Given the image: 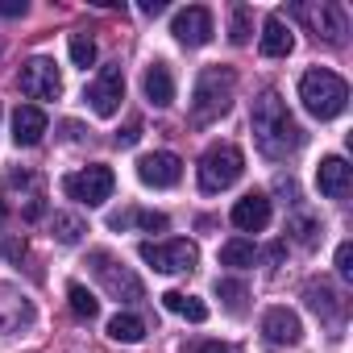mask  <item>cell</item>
<instances>
[{"instance_id": "1", "label": "cell", "mask_w": 353, "mask_h": 353, "mask_svg": "<svg viewBox=\"0 0 353 353\" xmlns=\"http://www.w3.org/2000/svg\"><path fill=\"white\" fill-rule=\"evenodd\" d=\"M250 129H254V141L266 158H287L303 145V129L299 121L291 117L287 100L279 92H262L250 108Z\"/></svg>"}, {"instance_id": "2", "label": "cell", "mask_w": 353, "mask_h": 353, "mask_svg": "<svg viewBox=\"0 0 353 353\" xmlns=\"http://www.w3.org/2000/svg\"><path fill=\"white\" fill-rule=\"evenodd\" d=\"M299 100H303V108H307L316 121H332V117H341L345 104H349V83H345L341 75L324 71V67H312V71L299 79Z\"/></svg>"}, {"instance_id": "3", "label": "cell", "mask_w": 353, "mask_h": 353, "mask_svg": "<svg viewBox=\"0 0 353 353\" xmlns=\"http://www.w3.org/2000/svg\"><path fill=\"white\" fill-rule=\"evenodd\" d=\"M233 88H237V75L229 67H204L196 79V92H192V121L208 125V121L225 117L233 104Z\"/></svg>"}, {"instance_id": "4", "label": "cell", "mask_w": 353, "mask_h": 353, "mask_svg": "<svg viewBox=\"0 0 353 353\" xmlns=\"http://www.w3.org/2000/svg\"><path fill=\"white\" fill-rule=\"evenodd\" d=\"M196 170H200V192L216 196V192H225V188H233V183L241 179L245 158H241V150H237V145L221 141V145L204 150V158H200V166H196Z\"/></svg>"}, {"instance_id": "5", "label": "cell", "mask_w": 353, "mask_h": 353, "mask_svg": "<svg viewBox=\"0 0 353 353\" xmlns=\"http://www.w3.org/2000/svg\"><path fill=\"white\" fill-rule=\"evenodd\" d=\"M137 254H141V262L154 266L158 274H188V270H196V262H200L196 245L183 241V237H174V241H141Z\"/></svg>"}, {"instance_id": "6", "label": "cell", "mask_w": 353, "mask_h": 353, "mask_svg": "<svg viewBox=\"0 0 353 353\" xmlns=\"http://www.w3.org/2000/svg\"><path fill=\"white\" fill-rule=\"evenodd\" d=\"M112 188H117V179H112L108 166H83V170H75V174H67V179H63V192H67L71 200L88 204V208L104 204V200L112 196Z\"/></svg>"}, {"instance_id": "7", "label": "cell", "mask_w": 353, "mask_h": 353, "mask_svg": "<svg viewBox=\"0 0 353 353\" xmlns=\"http://www.w3.org/2000/svg\"><path fill=\"white\" fill-rule=\"evenodd\" d=\"M295 17L312 26L316 38H324L328 46H341L345 34H349V17L341 5H332V0H320V5H295Z\"/></svg>"}, {"instance_id": "8", "label": "cell", "mask_w": 353, "mask_h": 353, "mask_svg": "<svg viewBox=\"0 0 353 353\" xmlns=\"http://www.w3.org/2000/svg\"><path fill=\"white\" fill-rule=\"evenodd\" d=\"M83 100L92 104V112H96V117H112V112L121 108V100H125V75H121V63L100 67V75L88 83Z\"/></svg>"}, {"instance_id": "9", "label": "cell", "mask_w": 353, "mask_h": 353, "mask_svg": "<svg viewBox=\"0 0 353 353\" xmlns=\"http://www.w3.org/2000/svg\"><path fill=\"white\" fill-rule=\"evenodd\" d=\"M17 88L26 92V96H34V100H59V92H63V79H59V67L50 63V59H30L26 67H21V75H17Z\"/></svg>"}, {"instance_id": "10", "label": "cell", "mask_w": 353, "mask_h": 353, "mask_svg": "<svg viewBox=\"0 0 353 353\" xmlns=\"http://www.w3.org/2000/svg\"><path fill=\"white\" fill-rule=\"evenodd\" d=\"M92 266H96V274H100V283L108 287V295H117V299H129V303L145 295V287H141V279H137V274H129V270H125L121 262H112V258H108L104 250H96V254H92Z\"/></svg>"}, {"instance_id": "11", "label": "cell", "mask_w": 353, "mask_h": 353, "mask_svg": "<svg viewBox=\"0 0 353 353\" xmlns=\"http://www.w3.org/2000/svg\"><path fill=\"white\" fill-rule=\"evenodd\" d=\"M137 179L145 188H174L183 179V162L179 154H170V150H158V154H145L137 162Z\"/></svg>"}, {"instance_id": "12", "label": "cell", "mask_w": 353, "mask_h": 353, "mask_svg": "<svg viewBox=\"0 0 353 353\" xmlns=\"http://www.w3.org/2000/svg\"><path fill=\"white\" fill-rule=\"evenodd\" d=\"M170 34L179 38L183 46H204V42L212 38V13H208L204 5H188V9H179V13H174V21H170Z\"/></svg>"}, {"instance_id": "13", "label": "cell", "mask_w": 353, "mask_h": 353, "mask_svg": "<svg viewBox=\"0 0 353 353\" xmlns=\"http://www.w3.org/2000/svg\"><path fill=\"white\" fill-rule=\"evenodd\" d=\"M233 225L245 229V233H262V229L270 225V200H266L262 192L241 196V200L233 204Z\"/></svg>"}, {"instance_id": "14", "label": "cell", "mask_w": 353, "mask_h": 353, "mask_svg": "<svg viewBox=\"0 0 353 353\" xmlns=\"http://www.w3.org/2000/svg\"><path fill=\"white\" fill-rule=\"evenodd\" d=\"M349 162L345 158H324L320 162V170H316V183H320V196H328V200H345L349 196Z\"/></svg>"}, {"instance_id": "15", "label": "cell", "mask_w": 353, "mask_h": 353, "mask_svg": "<svg viewBox=\"0 0 353 353\" xmlns=\"http://www.w3.org/2000/svg\"><path fill=\"white\" fill-rule=\"evenodd\" d=\"M262 332H266L270 345H295L303 328H299V316H295V312H287V307H270V312L262 316Z\"/></svg>"}, {"instance_id": "16", "label": "cell", "mask_w": 353, "mask_h": 353, "mask_svg": "<svg viewBox=\"0 0 353 353\" xmlns=\"http://www.w3.org/2000/svg\"><path fill=\"white\" fill-rule=\"evenodd\" d=\"M42 133H46V112L34 108V104H21L13 112V141L17 145H38Z\"/></svg>"}, {"instance_id": "17", "label": "cell", "mask_w": 353, "mask_h": 353, "mask_svg": "<svg viewBox=\"0 0 353 353\" xmlns=\"http://www.w3.org/2000/svg\"><path fill=\"white\" fill-rule=\"evenodd\" d=\"M141 88H145V100H150V104H158V108L174 104V79H170V67H166V63H150Z\"/></svg>"}, {"instance_id": "18", "label": "cell", "mask_w": 353, "mask_h": 353, "mask_svg": "<svg viewBox=\"0 0 353 353\" xmlns=\"http://www.w3.org/2000/svg\"><path fill=\"white\" fill-rule=\"evenodd\" d=\"M291 50H295V38L283 26V17H266V26H262V54L266 59H287Z\"/></svg>"}, {"instance_id": "19", "label": "cell", "mask_w": 353, "mask_h": 353, "mask_svg": "<svg viewBox=\"0 0 353 353\" xmlns=\"http://www.w3.org/2000/svg\"><path fill=\"white\" fill-rule=\"evenodd\" d=\"M162 307L174 312V316H188L192 324H204V320H208V303L196 299V295H183V291H166V295H162Z\"/></svg>"}, {"instance_id": "20", "label": "cell", "mask_w": 353, "mask_h": 353, "mask_svg": "<svg viewBox=\"0 0 353 353\" xmlns=\"http://www.w3.org/2000/svg\"><path fill=\"white\" fill-rule=\"evenodd\" d=\"M129 225H141L145 233H162V229H166V216H162V212H133V208L108 216V229H121V233H125Z\"/></svg>"}, {"instance_id": "21", "label": "cell", "mask_w": 353, "mask_h": 353, "mask_svg": "<svg viewBox=\"0 0 353 353\" xmlns=\"http://www.w3.org/2000/svg\"><path fill=\"white\" fill-rule=\"evenodd\" d=\"M108 336H112V341L133 345V341H141V336H145V324H141L133 312H117V316L108 320Z\"/></svg>"}, {"instance_id": "22", "label": "cell", "mask_w": 353, "mask_h": 353, "mask_svg": "<svg viewBox=\"0 0 353 353\" xmlns=\"http://www.w3.org/2000/svg\"><path fill=\"white\" fill-rule=\"evenodd\" d=\"M254 258H258V250H254V241H241V237H233V241H225L221 245V266H254Z\"/></svg>"}, {"instance_id": "23", "label": "cell", "mask_w": 353, "mask_h": 353, "mask_svg": "<svg viewBox=\"0 0 353 353\" xmlns=\"http://www.w3.org/2000/svg\"><path fill=\"white\" fill-rule=\"evenodd\" d=\"M303 295H307V303H312V312H316V316H328V320H336V316H341V303H336V295H332L324 283H307V291H303Z\"/></svg>"}, {"instance_id": "24", "label": "cell", "mask_w": 353, "mask_h": 353, "mask_svg": "<svg viewBox=\"0 0 353 353\" xmlns=\"http://www.w3.org/2000/svg\"><path fill=\"white\" fill-rule=\"evenodd\" d=\"M67 299H71V312H75L79 320H96V316H100V303H96V295H92L83 283H71V287H67Z\"/></svg>"}, {"instance_id": "25", "label": "cell", "mask_w": 353, "mask_h": 353, "mask_svg": "<svg viewBox=\"0 0 353 353\" xmlns=\"http://www.w3.org/2000/svg\"><path fill=\"white\" fill-rule=\"evenodd\" d=\"M83 233H88V225H83L79 216H71V212H54V237H59L63 245H75Z\"/></svg>"}, {"instance_id": "26", "label": "cell", "mask_w": 353, "mask_h": 353, "mask_svg": "<svg viewBox=\"0 0 353 353\" xmlns=\"http://www.w3.org/2000/svg\"><path fill=\"white\" fill-rule=\"evenodd\" d=\"M71 63L83 67V71L96 63V42H92L88 34H71Z\"/></svg>"}, {"instance_id": "27", "label": "cell", "mask_w": 353, "mask_h": 353, "mask_svg": "<svg viewBox=\"0 0 353 353\" xmlns=\"http://www.w3.org/2000/svg\"><path fill=\"white\" fill-rule=\"evenodd\" d=\"M229 30H233V34H229V38H233V46H245V42H250V9H245V5H237V9H233Z\"/></svg>"}, {"instance_id": "28", "label": "cell", "mask_w": 353, "mask_h": 353, "mask_svg": "<svg viewBox=\"0 0 353 353\" xmlns=\"http://www.w3.org/2000/svg\"><path fill=\"white\" fill-rule=\"evenodd\" d=\"M291 233H295L299 245H316V241H320V225H316L312 216H295V221H291Z\"/></svg>"}, {"instance_id": "29", "label": "cell", "mask_w": 353, "mask_h": 353, "mask_svg": "<svg viewBox=\"0 0 353 353\" xmlns=\"http://www.w3.org/2000/svg\"><path fill=\"white\" fill-rule=\"evenodd\" d=\"M216 295H221L233 312H241V303H245V287L233 283V279H216Z\"/></svg>"}, {"instance_id": "30", "label": "cell", "mask_w": 353, "mask_h": 353, "mask_svg": "<svg viewBox=\"0 0 353 353\" xmlns=\"http://www.w3.org/2000/svg\"><path fill=\"white\" fill-rule=\"evenodd\" d=\"M336 274L341 279H353V245H336Z\"/></svg>"}, {"instance_id": "31", "label": "cell", "mask_w": 353, "mask_h": 353, "mask_svg": "<svg viewBox=\"0 0 353 353\" xmlns=\"http://www.w3.org/2000/svg\"><path fill=\"white\" fill-rule=\"evenodd\" d=\"M137 137H141V125H137V121H129V125L117 133V145H133Z\"/></svg>"}, {"instance_id": "32", "label": "cell", "mask_w": 353, "mask_h": 353, "mask_svg": "<svg viewBox=\"0 0 353 353\" xmlns=\"http://www.w3.org/2000/svg\"><path fill=\"white\" fill-rule=\"evenodd\" d=\"M26 13V0H0V17H21Z\"/></svg>"}, {"instance_id": "33", "label": "cell", "mask_w": 353, "mask_h": 353, "mask_svg": "<svg viewBox=\"0 0 353 353\" xmlns=\"http://www.w3.org/2000/svg\"><path fill=\"white\" fill-rule=\"evenodd\" d=\"M196 353H237V349H233V345H225V341H204Z\"/></svg>"}, {"instance_id": "34", "label": "cell", "mask_w": 353, "mask_h": 353, "mask_svg": "<svg viewBox=\"0 0 353 353\" xmlns=\"http://www.w3.org/2000/svg\"><path fill=\"white\" fill-rule=\"evenodd\" d=\"M137 9H141L145 17H158V13L166 9V0H141V5H137Z\"/></svg>"}, {"instance_id": "35", "label": "cell", "mask_w": 353, "mask_h": 353, "mask_svg": "<svg viewBox=\"0 0 353 353\" xmlns=\"http://www.w3.org/2000/svg\"><path fill=\"white\" fill-rule=\"evenodd\" d=\"M26 254V241H5V258H21Z\"/></svg>"}, {"instance_id": "36", "label": "cell", "mask_w": 353, "mask_h": 353, "mask_svg": "<svg viewBox=\"0 0 353 353\" xmlns=\"http://www.w3.org/2000/svg\"><path fill=\"white\" fill-rule=\"evenodd\" d=\"M5 216H9V208H5V200H0V225H5Z\"/></svg>"}]
</instances>
